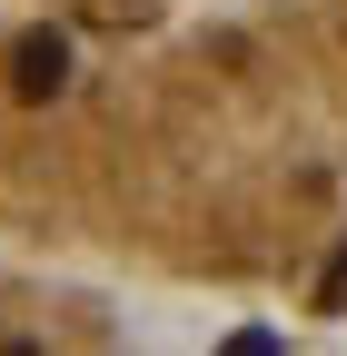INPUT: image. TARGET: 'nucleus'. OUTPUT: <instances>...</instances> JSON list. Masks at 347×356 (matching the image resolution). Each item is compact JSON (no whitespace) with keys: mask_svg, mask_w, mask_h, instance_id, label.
<instances>
[{"mask_svg":"<svg viewBox=\"0 0 347 356\" xmlns=\"http://www.w3.org/2000/svg\"><path fill=\"white\" fill-rule=\"evenodd\" d=\"M30 248L60 277L347 327V0L79 20Z\"/></svg>","mask_w":347,"mask_h":356,"instance_id":"nucleus-1","label":"nucleus"},{"mask_svg":"<svg viewBox=\"0 0 347 356\" xmlns=\"http://www.w3.org/2000/svg\"><path fill=\"white\" fill-rule=\"evenodd\" d=\"M60 10L0 0V337L20 346H119L109 287L60 277L30 257V208H40V159H50V99H60V60H70Z\"/></svg>","mask_w":347,"mask_h":356,"instance_id":"nucleus-2","label":"nucleus"},{"mask_svg":"<svg viewBox=\"0 0 347 356\" xmlns=\"http://www.w3.org/2000/svg\"><path fill=\"white\" fill-rule=\"evenodd\" d=\"M30 10H60V20H159V10H189V0H30Z\"/></svg>","mask_w":347,"mask_h":356,"instance_id":"nucleus-3","label":"nucleus"}]
</instances>
